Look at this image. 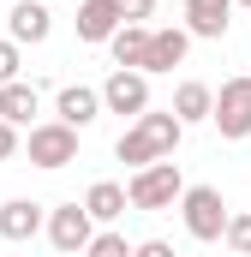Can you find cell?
<instances>
[{"label":"cell","instance_id":"cell-21","mask_svg":"<svg viewBox=\"0 0 251 257\" xmlns=\"http://www.w3.org/2000/svg\"><path fill=\"white\" fill-rule=\"evenodd\" d=\"M18 78V42H0V84Z\"/></svg>","mask_w":251,"mask_h":257},{"label":"cell","instance_id":"cell-17","mask_svg":"<svg viewBox=\"0 0 251 257\" xmlns=\"http://www.w3.org/2000/svg\"><path fill=\"white\" fill-rule=\"evenodd\" d=\"M126 209H132V203H126V186H114V180H96V186L84 192V215H90V221H120Z\"/></svg>","mask_w":251,"mask_h":257},{"label":"cell","instance_id":"cell-18","mask_svg":"<svg viewBox=\"0 0 251 257\" xmlns=\"http://www.w3.org/2000/svg\"><path fill=\"white\" fill-rule=\"evenodd\" d=\"M221 239L233 245L239 257H251V209H239V215H227V227H221Z\"/></svg>","mask_w":251,"mask_h":257},{"label":"cell","instance_id":"cell-8","mask_svg":"<svg viewBox=\"0 0 251 257\" xmlns=\"http://www.w3.org/2000/svg\"><path fill=\"white\" fill-rule=\"evenodd\" d=\"M54 120L72 126V132L96 126V120H102V96H96L90 84H60V96H54Z\"/></svg>","mask_w":251,"mask_h":257},{"label":"cell","instance_id":"cell-10","mask_svg":"<svg viewBox=\"0 0 251 257\" xmlns=\"http://www.w3.org/2000/svg\"><path fill=\"white\" fill-rule=\"evenodd\" d=\"M48 30H54V12H48L42 0H18L12 18H6V42H18V48H24V42H30V48L48 42Z\"/></svg>","mask_w":251,"mask_h":257},{"label":"cell","instance_id":"cell-19","mask_svg":"<svg viewBox=\"0 0 251 257\" xmlns=\"http://www.w3.org/2000/svg\"><path fill=\"white\" fill-rule=\"evenodd\" d=\"M84 257H132V245H126V233H90V245H84Z\"/></svg>","mask_w":251,"mask_h":257},{"label":"cell","instance_id":"cell-22","mask_svg":"<svg viewBox=\"0 0 251 257\" xmlns=\"http://www.w3.org/2000/svg\"><path fill=\"white\" fill-rule=\"evenodd\" d=\"M18 144H24L18 126H6V120H0V162H12V156H18Z\"/></svg>","mask_w":251,"mask_h":257},{"label":"cell","instance_id":"cell-1","mask_svg":"<svg viewBox=\"0 0 251 257\" xmlns=\"http://www.w3.org/2000/svg\"><path fill=\"white\" fill-rule=\"evenodd\" d=\"M180 138H186V126H180L174 114H156V108H144V114H138V120H132V126L120 132L114 156H120L126 168L138 174V168H150V162H174Z\"/></svg>","mask_w":251,"mask_h":257},{"label":"cell","instance_id":"cell-2","mask_svg":"<svg viewBox=\"0 0 251 257\" xmlns=\"http://www.w3.org/2000/svg\"><path fill=\"white\" fill-rule=\"evenodd\" d=\"M180 192H186L180 162H150V168H138V174L126 180V203H132V209H174Z\"/></svg>","mask_w":251,"mask_h":257},{"label":"cell","instance_id":"cell-6","mask_svg":"<svg viewBox=\"0 0 251 257\" xmlns=\"http://www.w3.org/2000/svg\"><path fill=\"white\" fill-rule=\"evenodd\" d=\"M96 96H102V114H132V120H138V114L150 108V78H144V72L114 66V72H108V84H102Z\"/></svg>","mask_w":251,"mask_h":257},{"label":"cell","instance_id":"cell-11","mask_svg":"<svg viewBox=\"0 0 251 257\" xmlns=\"http://www.w3.org/2000/svg\"><path fill=\"white\" fill-rule=\"evenodd\" d=\"M227 12H233V0H186V24L180 30L186 36H203V42H221L227 24H233Z\"/></svg>","mask_w":251,"mask_h":257},{"label":"cell","instance_id":"cell-7","mask_svg":"<svg viewBox=\"0 0 251 257\" xmlns=\"http://www.w3.org/2000/svg\"><path fill=\"white\" fill-rule=\"evenodd\" d=\"M48 239H54V251L60 257H78L84 245H90V233H96V221L84 215V203H60V209H48Z\"/></svg>","mask_w":251,"mask_h":257},{"label":"cell","instance_id":"cell-5","mask_svg":"<svg viewBox=\"0 0 251 257\" xmlns=\"http://www.w3.org/2000/svg\"><path fill=\"white\" fill-rule=\"evenodd\" d=\"M209 120H215V132L221 138H251V72H239V78H227L221 90H215V108H209Z\"/></svg>","mask_w":251,"mask_h":257},{"label":"cell","instance_id":"cell-13","mask_svg":"<svg viewBox=\"0 0 251 257\" xmlns=\"http://www.w3.org/2000/svg\"><path fill=\"white\" fill-rule=\"evenodd\" d=\"M120 24V0H78V42H108Z\"/></svg>","mask_w":251,"mask_h":257},{"label":"cell","instance_id":"cell-20","mask_svg":"<svg viewBox=\"0 0 251 257\" xmlns=\"http://www.w3.org/2000/svg\"><path fill=\"white\" fill-rule=\"evenodd\" d=\"M150 12H156V0H120V18H126V24H144Z\"/></svg>","mask_w":251,"mask_h":257},{"label":"cell","instance_id":"cell-24","mask_svg":"<svg viewBox=\"0 0 251 257\" xmlns=\"http://www.w3.org/2000/svg\"><path fill=\"white\" fill-rule=\"evenodd\" d=\"M239 6H251V0H239Z\"/></svg>","mask_w":251,"mask_h":257},{"label":"cell","instance_id":"cell-16","mask_svg":"<svg viewBox=\"0 0 251 257\" xmlns=\"http://www.w3.org/2000/svg\"><path fill=\"white\" fill-rule=\"evenodd\" d=\"M144 48H150V24H120V30L108 36V54H114V66H126V72L144 66Z\"/></svg>","mask_w":251,"mask_h":257},{"label":"cell","instance_id":"cell-23","mask_svg":"<svg viewBox=\"0 0 251 257\" xmlns=\"http://www.w3.org/2000/svg\"><path fill=\"white\" fill-rule=\"evenodd\" d=\"M132 257H174V245H168V239H138Z\"/></svg>","mask_w":251,"mask_h":257},{"label":"cell","instance_id":"cell-9","mask_svg":"<svg viewBox=\"0 0 251 257\" xmlns=\"http://www.w3.org/2000/svg\"><path fill=\"white\" fill-rule=\"evenodd\" d=\"M186 54H191V36L174 24V30H150V48H144V78H156V72H174V66H186Z\"/></svg>","mask_w":251,"mask_h":257},{"label":"cell","instance_id":"cell-12","mask_svg":"<svg viewBox=\"0 0 251 257\" xmlns=\"http://www.w3.org/2000/svg\"><path fill=\"white\" fill-rule=\"evenodd\" d=\"M42 203H30V197H6L0 203V239H12V245H24V239H36L42 233Z\"/></svg>","mask_w":251,"mask_h":257},{"label":"cell","instance_id":"cell-3","mask_svg":"<svg viewBox=\"0 0 251 257\" xmlns=\"http://www.w3.org/2000/svg\"><path fill=\"white\" fill-rule=\"evenodd\" d=\"M180 221H186V233L197 245H215L221 239V227H227V203L215 186H186L180 192Z\"/></svg>","mask_w":251,"mask_h":257},{"label":"cell","instance_id":"cell-15","mask_svg":"<svg viewBox=\"0 0 251 257\" xmlns=\"http://www.w3.org/2000/svg\"><path fill=\"white\" fill-rule=\"evenodd\" d=\"M209 108H215V90L197 84V78H186V84L174 90V108H168V114H174L180 126H197V120H209Z\"/></svg>","mask_w":251,"mask_h":257},{"label":"cell","instance_id":"cell-14","mask_svg":"<svg viewBox=\"0 0 251 257\" xmlns=\"http://www.w3.org/2000/svg\"><path fill=\"white\" fill-rule=\"evenodd\" d=\"M36 108H42L36 84H24V78L0 84V120H6V126H36Z\"/></svg>","mask_w":251,"mask_h":257},{"label":"cell","instance_id":"cell-4","mask_svg":"<svg viewBox=\"0 0 251 257\" xmlns=\"http://www.w3.org/2000/svg\"><path fill=\"white\" fill-rule=\"evenodd\" d=\"M18 150H24L36 168H48V174H54V168H66V162H78V132L60 126V120H36L30 138H24Z\"/></svg>","mask_w":251,"mask_h":257}]
</instances>
